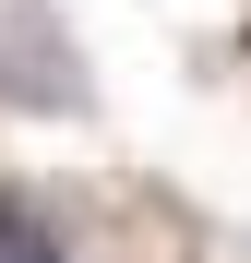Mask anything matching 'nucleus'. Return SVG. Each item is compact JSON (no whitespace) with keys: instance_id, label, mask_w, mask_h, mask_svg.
<instances>
[{"instance_id":"nucleus-1","label":"nucleus","mask_w":251,"mask_h":263,"mask_svg":"<svg viewBox=\"0 0 251 263\" xmlns=\"http://www.w3.org/2000/svg\"><path fill=\"white\" fill-rule=\"evenodd\" d=\"M0 263H72V239H60L24 192H0Z\"/></svg>"}]
</instances>
